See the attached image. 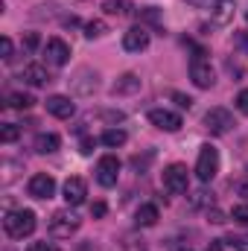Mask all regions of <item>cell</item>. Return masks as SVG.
Wrapping results in <instances>:
<instances>
[{"label": "cell", "instance_id": "30", "mask_svg": "<svg viewBox=\"0 0 248 251\" xmlns=\"http://www.w3.org/2000/svg\"><path fill=\"white\" fill-rule=\"evenodd\" d=\"M79 146H82V149H79L82 155H91V152H94V146H97V140H94V137H82V143H79Z\"/></svg>", "mask_w": 248, "mask_h": 251}, {"label": "cell", "instance_id": "31", "mask_svg": "<svg viewBox=\"0 0 248 251\" xmlns=\"http://www.w3.org/2000/svg\"><path fill=\"white\" fill-rule=\"evenodd\" d=\"M190 6H198V9H207V12H213V6H216V0H187Z\"/></svg>", "mask_w": 248, "mask_h": 251}, {"label": "cell", "instance_id": "32", "mask_svg": "<svg viewBox=\"0 0 248 251\" xmlns=\"http://www.w3.org/2000/svg\"><path fill=\"white\" fill-rule=\"evenodd\" d=\"M234 190H237V193H240L243 199H248V178H243V181H237V184H234Z\"/></svg>", "mask_w": 248, "mask_h": 251}, {"label": "cell", "instance_id": "34", "mask_svg": "<svg viewBox=\"0 0 248 251\" xmlns=\"http://www.w3.org/2000/svg\"><path fill=\"white\" fill-rule=\"evenodd\" d=\"M26 47H29V50H35V47H38V35H35V32H29V35H26Z\"/></svg>", "mask_w": 248, "mask_h": 251}, {"label": "cell", "instance_id": "26", "mask_svg": "<svg viewBox=\"0 0 248 251\" xmlns=\"http://www.w3.org/2000/svg\"><path fill=\"white\" fill-rule=\"evenodd\" d=\"M102 9H105L108 15H123V12H125V3H120V0H108Z\"/></svg>", "mask_w": 248, "mask_h": 251}, {"label": "cell", "instance_id": "25", "mask_svg": "<svg viewBox=\"0 0 248 251\" xmlns=\"http://www.w3.org/2000/svg\"><path fill=\"white\" fill-rule=\"evenodd\" d=\"M234 102H237V111H240V114H248V88H243V91L237 94Z\"/></svg>", "mask_w": 248, "mask_h": 251}, {"label": "cell", "instance_id": "35", "mask_svg": "<svg viewBox=\"0 0 248 251\" xmlns=\"http://www.w3.org/2000/svg\"><path fill=\"white\" fill-rule=\"evenodd\" d=\"M207 251H225V249H222V240H216V243H210V249H207Z\"/></svg>", "mask_w": 248, "mask_h": 251}, {"label": "cell", "instance_id": "1", "mask_svg": "<svg viewBox=\"0 0 248 251\" xmlns=\"http://www.w3.org/2000/svg\"><path fill=\"white\" fill-rule=\"evenodd\" d=\"M35 213L32 210H9L6 213V219H3V228H6V234L12 237V240H24V237H29L32 231H35Z\"/></svg>", "mask_w": 248, "mask_h": 251}, {"label": "cell", "instance_id": "5", "mask_svg": "<svg viewBox=\"0 0 248 251\" xmlns=\"http://www.w3.org/2000/svg\"><path fill=\"white\" fill-rule=\"evenodd\" d=\"M187 184H190V173H187L184 164H170V167L164 170V187L170 190L173 196L187 193Z\"/></svg>", "mask_w": 248, "mask_h": 251}, {"label": "cell", "instance_id": "9", "mask_svg": "<svg viewBox=\"0 0 248 251\" xmlns=\"http://www.w3.org/2000/svg\"><path fill=\"white\" fill-rule=\"evenodd\" d=\"M26 190H29L32 199H53V193H56V178L47 176V173H35V176L29 178Z\"/></svg>", "mask_w": 248, "mask_h": 251}, {"label": "cell", "instance_id": "18", "mask_svg": "<svg viewBox=\"0 0 248 251\" xmlns=\"http://www.w3.org/2000/svg\"><path fill=\"white\" fill-rule=\"evenodd\" d=\"M213 21L216 24H228L231 18H234V3L231 0H216V6H213Z\"/></svg>", "mask_w": 248, "mask_h": 251}, {"label": "cell", "instance_id": "21", "mask_svg": "<svg viewBox=\"0 0 248 251\" xmlns=\"http://www.w3.org/2000/svg\"><path fill=\"white\" fill-rule=\"evenodd\" d=\"M18 137H21V128L15 123H6L0 128V140H3V143H12V140H18Z\"/></svg>", "mask_w": 248, "mask_h": 251}, {"label": "cell", "instance_id": "12", "mask_svg": "<svg viewBox=\"0 0 248 251\" xmlns=\"http://www.w3.org/2000/svg\"><path fill=\"white\" fill-rule=\"evenodd\" d=\"M149 47V32L143 26H131L128 32H123V50L125 53H140Z\"/></svg>", "mask_w": 248, "mask_h": 251}, {"label": "cell", "instance_id": "19", "mask_svg": "<svg viewBox=\"0 0 248 251\" xmlns=\"http://www.w3.org/2000/svg\"><path fill=\"white\" fill-rule=\"evenodd\" d=\"M99 140H102L105 146H111V149H117V146H123V143H125V131H123V128H105Z\"/></svg>", "mask_w": 248, "mask_h": 251}, {"label": "cell", "instance_id": "22", "mask_svg": "<svg viewBox=\"0 0 248 251\" xmlns=\"http://www.w3.org/2000/svg\"><path fill=\"white\" fill-rule=\"evenodd\" d=\"M102 32H105V24H102V21H88V24H85V35H88V38H99Z\"/></svg>", "mask_w": 248, "mask_h": 251}, {"label": "cell", "instance_id": "16", "mask_svg": "<svg viewBox=\"0 0 248 251\" xmlns=\"http://www.w3.org/2000/svg\"><path fill=\"white\" fill-rule=\"evenodd\" d=\"M134 91H140V79L134 76V73H123L114 85H111V94H134Z\"/></svg>", "mask_w": 248, "mask_h": 251}, {"label": "cell", "instance_id": "15", "mask_svg": "<svg viewBox=\"0 0 248 251\" xmlns=\"http://www.w3.org/2000/svg\"><path fill=\"white\" fill-rule=\"evenodd\" d=\"M59 146H62V140H59V134H53V131H41V134L35 137V152H38V155H53Z\"/></svg>", "mask_w": 248, "mask_h": 251}, {"label": "cell", "instance_id": "24", "mask_svg": "<svg viewBox=\"0 0 248 251\" xmlns=\"http://www.w3.org/2000/svg\"><path fill=\"white\" fill-rule=\"evenodd\" d=\"M231 216H234V222H240V225H246L248 228V204H237Z\"/></svg>", "mask_w": 248, "mask_h": 251}, {"label": "cell", "instance_id": "6", "mask_svg": "<svg viewBox=\"0 0 248 251\" xmlns=\"http://www.w3.org/2000/svg\"><path fill=\"white\" fill-rule=\"evenodd\" d=\"M204 128L210 134H228L234 128V114L228 108H210L204 114Z\"/></svg>", "mask_w": 248, "mask_h": 251}, {"label": "cell", "instance_id": "3", "mask_svg": "<svg viewBox=\"0 0 248 251\" xmlns=\"http://www.w3.org/2000/svg\"><path fill=\"white\" fill-rule=\"evenodd\" d=\"M190 79H193V85L196 88H201V91H207V88H213V67L210 62L204 59V53L201 50H196V56L190 59Z\"/></svg>", "mask_w": 248, "mask_h": 251}, {"label": "cell", "instance_id": "20", "mask_svg": "<svg viewBox=\"0 0 248 251\" xmlns=\"http://www.w3.org/2000/svg\"><path fill=\"white\" fill-rule=\"evenodd\" d=\"M32 102H35V100H32L29 94H21V91L9 94V105H12V108H21V111H24V108H32Z\"/></svg>", "mask_w": 248, "mask_h": 251}, {"label": "cell", "instance_id": "10", "mask_svg": "<svg viewBox=\"0 0 248 251\" xmlns=\"http://www.w3.org/2000/svg\"><path fill=\"white\" fill-rule=\"evenodd\" d=\"M44 59L53 67H64L70 62V47L64 44L62 38H50V41H44Z\"/></svg>", "mask_w": 248, "mask_h": 251}, {"label": "cell", "instance_id": "23", "mask_svg": "<svg viewBox=\"0 0 248 251\" xmlns=\"http://www.w3.org/2000/svg\"><path fill=\"white\" fill-rule=\"evenodd\" d=\"M225 243H228V246H234L237 251H248V234H231Z\"/></svg>", "mask_w": 248, "mask_h": 251}, {"label": "cell", "instance_id": "2", "mask_svg": "<svg viewBox=\"0 0 248 251\" xmlns=\"http://www.w3.org/2000/svg\"><path fill=\"white\" fill-rule=\"evenodd\" d=\"M216 173H219V149H216V146H210V143H204V146L198 149L196 178H198L201 184H207V181H213V178H216Z\"/></svg>", "mask_w": 248, "mask_h": 251}, {"label": "cell", "instance_id": "7", "mask_svg": "<svg viewBox=\"0 0 248 251\" xmlns=\"http://www.w3.org/2000/svg\"><path fill=\"white\" fill-rule=\"evenodd\" d=\"M149 123L155 128H161V131H178L184 126V120H181V114H175L170 108H152L149 111Z\"/></svg>", "mask_w": 248, "mask_h": 251}, {"label": "cell", "instance_id": "27", "mask_svg": "<svg viewBox=\"0 0 248 251\" xmlns=\"http://www.w3.org/2000/svg\"><path fill=\"white\" fill-rule=\"evenodd\" d=\"M26 251H59V246H53V243L44 240V243H29V249Z\"/></svg>", "mask_w": 248, "mask_h": 251}, {"label": "cell", "instance_id": "11", "mask_svg": "<svg viewBox=\"0 0 248 251\" xmlns=\"http://www.w3.org/2000/svg\"><path fill=\"white\" fill-rule=\"evenodd\" d=\"M62 193H64V201L76 207V204H82V201H85V196H88V184H85V178H79V176H70V178L64 181Z\"/></svg>", "mask_w": 248, "mask_h": 251}, {"label": "cell", "instance_id": "28", "mask_svg": "<svg viewBox=\"0 0 248 251\" xmlns=\"http://www.w3.org/2000/svg\"><path fill=\"white\" fill-rule=\"evenodd\" d=\"M0 56H3V59H6V62H9V59H12V41H9V38H6V35H3V38H0Z\"/></svg>", "mask_w": 248, "mask_h": 251}, {"label": "cell", "instance_id": "14", "mask_svg": "<svg viewBox=\"0 0 248 251\" xmlns=\"http://www.w3.org/2000/svg\"><path fill=\"white\" fill-rule=\"evenodd\" d=\"M21 79L29 82L32 88H44V85L50 82V73H47V67H41V64H26L24 73H21Z\"/></svg>", "mask_w": 248, "mask_h": 251}, {"label": "cell", "instance_id": "33", "mask_svg": "<svg viewBox=\"0 0 248 251\" xmlns=\"http://www.w3.org/2000/svg\"><path fill=\"white\" fill-rule=\"evenodd\" d=\"M91 213H94V216H105V201H97V204L91 207Z\"/></svg>", "mask_w": 248, "mask_h": 251}, {"label": "cell", "instance_id": "13", "mask_svg": "<svg viewBox=\"0 0 248 251\" xmlns=\"http://www.w3.org/2000/svg\"><path fill=\"white\" fill-rule=\"evenodd\" d=\"M47 111H50L53 117H59V120H70V117L76 114V105L70 102V97L56 94V97H47Z\"/></svg>", "mask_w": 248, "mask_h": 251}, {"label": "cell", "instance_id": "29", "mask_svg": "<svg viewBox=\"0 0 248 251\" xmlns=\"http://www.w3.org/2000/svg\"><path fill=\"white\" fill-rule=\"evenodd\" d=\"M173 100L178 102V108H187V111H190V105H193V100L184 97V94H178V91H173Z\"/></svg>", "mask_w": 248, "mask_h": 251}, {"label": "cell", "instance_id": "17", "mask_svg": "<svg viewBox=\"0 0 248 251\" xmlns=\"http://www.w3.org/2000/svg\"><path fill=\"white\" fill-rule=\"evenodd\" d=\"M134 222H137V225H143V228L155 225V222H158V207H155V204H140V207H137V213H134Z\"/></svg>", "mask_w": 248, "mask_h": 251}, {"label": "cell", "instance_id": "4", "mask_svg": "<svg viewBox=\"0 0 248 251\" xmlns=\"http://www.w3.org/2000/svg\"><path fill=\"white\" fill-rule=\"evenodd\" d=\"M79 225H82V219H79L76 213H70V210H56L53 219H50V234H53L56 240H64V237L76 234Z\"/></svg>", "mask_w": 248, "mask_h": 251}, {"label": "cell", "instance_id": "8", "mask_svg": "<svg viewBox=\"0 0 248 251\" xmlns=\"http://www.w3.org/2000/svg\"><path fill=\"white\" fill-rule=\"evenodd\" d=\"M117 178H120V161H117L114 155L99 158V164H97V181H99L102 187H114Z\"/></svg>", "mask_w": 248, "mask_h": 251}]
</instances>
